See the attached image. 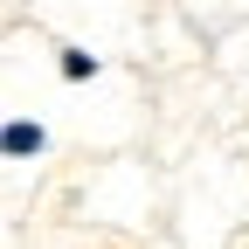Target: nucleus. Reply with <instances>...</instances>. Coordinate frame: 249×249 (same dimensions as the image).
<instances>
[{"mask_svg": "<svg viewBox=\"0 0 249 249\" xmlns=\"http://www.w3.org/2000/svg\"><path fill=\"white\" fill-rule=\"evenodd\" d=\"M42 145H49V132L35 118H7V132H0V152H7V160H35Z\"/></svg>", "mask_w": 249, "mask_h": 249, "instance_id": "obj_1", "label": "nucleus"}, {"mask_svg": "<svg viewBox=\"0 0 249 249\" xmlns=\"http://www.w3.org/2000/svg\"><path fill=\"white\" fill-rule=\"evenodd\" d=\"M55 70L70 76V83H83V76H97V55H90V49H62V62H55Z\"/></svg>", "mask_w": 249, "mask_h": 249, "instance_id": "obj_2", "label": "nucleus"}]
</instances>
